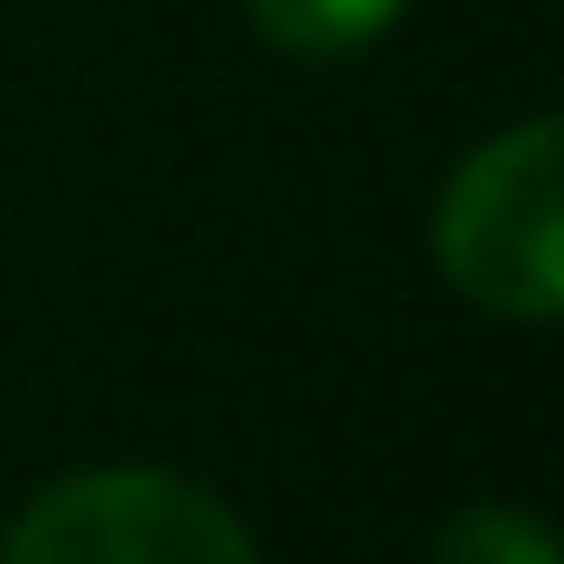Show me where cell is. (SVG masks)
I'll use <instances>...</instances> for the list:
<instances>
[{"instance_id":"obj_1","label":"cell","mask_w":564,"mask_h":564,"mask_svg":"<svg viewBox=\"0 0 564 564\" xmlns=\"http://www.w3.org/2000/svg\"><path fill=\"white\" fill-rule=\"evenodd\" d=\"M443 273L462 282L499 321H555L564 311V132L555 122H518V132L480 141L443 188Z\"/></svg>"},{"instance_id":"obj_2","label":"cell","mask_w":564,"mask_h":564,"mask_svg":"<svg viewBox=\"0 0 564 564\" xmlns=\"http://www.w3.org/2000/svg\"><path fill=\"white\" fill-rule=\"evenodd\" d=\"M0 564H263V555L207 489L170 480V470H85L10 527Z\"/></svg>"},{"instance_id":"obj_3","label":"cell","mask_w":564,"mask_h":564,"mask_svg":"<svg viewBox=\"0 0 564 564\" xmlns=\"http://www.w3.org/2000/svg\"><path fill=\"white\" fill-rule=\"evenodd\" d=\"M245 10H254V29L273 47H292V57H348V47H367L395 20L404 0H245Z\"/></svg>"},{"instance_id":"obj_4","label":"cell","mask_w":564,"mask_h":564,"mask_svg":"<svg viewBox=\"0 0 564 564\" xmlns=\"http://www.w3.org/2000/svg\"><path fill=\"white\" fill-rule=\"evenodd\" d=\"M433 564H555V536L536 508H462L433 536Z\"/></svg>"}]
</instances>
